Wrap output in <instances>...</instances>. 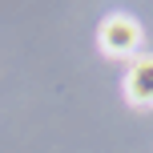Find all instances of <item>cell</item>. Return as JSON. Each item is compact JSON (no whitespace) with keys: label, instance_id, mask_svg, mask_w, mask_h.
Here are the masks:
<instances>
[{"label":"cell","instance_id":"obj_1","mask_svg":"<svg viewBox=\"0 0 153 153\" xmlns=\"http://www.w3.org/2000/svg\"><path fill=\"white\" fill-rule=\"evenodd\" d=\"M97 45H101V53L105 56H137V48H141V24L133 20L129 12H109L105 20H101V28H97Z\"/></svg>","mask_w":153,"mask_h":153},{"label":"cell","instance_id":"obj_2","mask_svg":"<svg viewBox=\"0 0 153 153\" xmlns=\"http://www.w3.org/2000/svg\"><path fill=\"white\" fill-rule=\"evenodd\" d=\"M125 97H129V105H137V109L153 105V56L149 53L133 56L129 73H125Z\"/></svg>","mask_w":153,"mask_h":153}]
</instances>
